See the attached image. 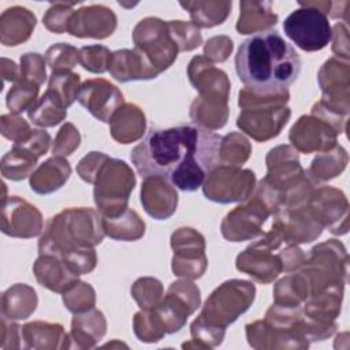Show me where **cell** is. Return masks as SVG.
Returning <instances> with one entry per match:
<instances>
[{"label":"cell","instance_id":"cell-21","mask_svg":"<svg viewBox=\"0 0 350 350\" xmlns=\"http://www.w3.org/2000/svg\"><path fill=\"white\" fill-rule=\"evenodd\" d=\"M141 204L145 212L156 220H167L178 206L176 187L164 176L144 178L141 185Z\"/></svg>","mask_w":350,"mask_h":350},{"label":"cell","instance_id":"cell-13","mask_svg":"<svg viewBox=\"0 0 350 350\" xmlns=\"http://www.w3.org/2000/svg\"><path fill=\"white\" fill-rule=\"evenodd\" d=\"M201 304V291L190 279L172 282L160 305L156 308L165 332H178L190 314H193Z\"/></svg>","mask_w":350,"mask_h":350},{"label":"cell","instance_id":"cell-20","mask_svg":"<svg viewBox=\"0 0 350 350\" xmlns=\"http://www.w3.org/2000/svg\"><path fill=\"white\" fill-rule=\"evenodd\" d=\"M118 18L115 12L104 4L83 5L74 11L67 33L78 38L103 40L115 31Z\"/></svg>","mask_w":350,"mask_h":350},{"label":"cell","instance_id":"cell-51","mask_svg":"<svg viewBox=\"0 0 350 350\" xmlns=\"http://www.w3.org/2000/svg\"><path fill=\"white\" fill-rule=\"evenodd\" d=\"M0 131L4 138L18 144L27 139L33 129L18 113H4L0 118Z\"/></svg>","mask_w":350,"mask_h":350},{"label":"cell","instance_id":"cell-56","mask_svg":"<svg viewBox=\"0 0 350 350\" xmlns=\"http://www.w3.org/2000/svg\"><path fill=\"white\" fill-rule=\"evenodd\" d=\"M332 52L339 57H343V60H349V30L347 25L343 22L336 23L332 27Z\"/></svg>","mask_w":350,"mask_h":350},{"label":"cell","instance_id":"cell-46","mask_svg":"<svg viewBox=\"0 0 350 350\" xmlns=\"http://www.w3.org/2000/svg\"><path fill=\"white\" fill-rule=\"evenodd\" d=\"M45 60L52 71H71L79 63V49L66 42H57L46 49Z\"/></svg>","mask_w":350,"mask_h":350},{"label":"cell","instance_id":"cell-8","mask_svg":"<svg viewBox=\"0 0 350 350\" xmlns=\"http://www.w3.org/2000/svg\"><path fill=\"white\" fill-rule=\"evenodd\" d=\"M286 243L283 237L273 228L258 241L249 245L237 256L235 267L260 283L273 282L283 269L280 249Z\"/></svg>","mask_w":350,"mask_h":350},{"label":"cell","instance_id":"cell-11","mask_svg":"<svg viewBox=\"0 0 350 350\" xmlns=\"http://www.w3.org/2000/svg\"><path fill=\"white\" fill-rule=\"evenodd\" d=\"M256 189V175L241 167L217 165L206 176L202 191L206 200L219 204L245 202Z\"/></svg>","mask_w":350,"mask_h":350},{"label":"cell","instance_id":"cell-40","mask_svg":"<svg viewBox=\"0 0 350 350\" xmlns=\"http://www.w3.org/2000/svg\"><path fill=\"white\" fill-rule=\"evenodd\" d=\"M252 153V144L249 139L237 131L221 137L219 146V163L223 165L242 167Z\"/></svg>","mask_w":350,"mask_h":350},{"label":"cell","instance_id":"cell-14","mask_svg":"<svg viewBox=\"0 0 350 350\" xmlns=\"http://www.w3.org/2000/svg\"><path fill=\"white\" fill-rule=\"evenodd\" d=\"M269 215L268 208L256 196H252L245 204L224 216L220 224L221 235L230 242L254 239L262 234V226Z\"/></svg>","mask_w":350,"mask_h":350},{"label":"cell","instance_id":"cell-36","mask_svg":"<svg viewBox=\"0 0 350 350\" xmlns=\"http://www.w3.org/2000/svg\"><path fill=\"white\" fill-rule=\"evenodd\" d=\"M310 295V284L306 275L299 271L282 278L273 287L275 304L284 306H302Z\"/></svg>","mask_w":350,"mask_h":350},{"label":"cell","instance_id":"cell-5","mask_svg":"<svg viewBox=\"0 0 350 350\" xmlns=\"http://www.w3.org/2000/svg\"><path fill=\"white\" fill-rule=\"evenodd\" d=\"M288 100V89L275 94H256L242 88L238 94L241 112L237 118V126L253 139L267 142L278 137L290 120Z\"/></svg>","mask_w":350,"mask_h":350},{"label":"cell","instance_id":"cell-9","mask_svg":"<svg viewBox=\"0 0 350 350\" xmlns=\"http://www.w3.org/2000/svg\"><path fill=\"white\" fill-rule=\"evenodd\" d=\"M134 48L138 49L153 68L161 74L176 60L179 49L170 36L168 25L160 18L141 19L133 30Z\"/></svg>","mask_w":350,"mask_h":350},{"label":"cell","instance_id":"cell-52","mask_svg":"<svg viewBox=\"0 0 350 350\" xmlns=\"http://www.w3.org/2000/svg\"><path fill=\"white\" fill-rule=\"evenodd\" d=\"M234 49V42L228 36L211 37L204 45V56L212 63H223Z\"/></svg>","mask_w":350,"mask_h":350},{"label":"cell","instance_id":"cell-3","mask_svg":"<svg viewBox=\"0 0 350 350\" xmlns=\"http://www.w3.org/2000/svg\"><path fill=\"white\" fill-rule=\"evenodd\" d=\"M105 237L103 216L92 208H67L52 216L38 241V254L63 260L77 275L92 272L97 265L94 247Z\"/></svg>","mask_w":350,"mask_h":350},{"label":"cell","instance_id":"cell-17","mask_svg":"<svg viewBox=\"0 0 350 350\" xmlns=\"http://www.w3.org/2000/svg\"><path fill=\"white\" fill-rule=\"evenodd\" d=\"M336 130L328 122L312 113L302 115L288 133L291 146L305 154L331 150L336 145Z\"/></svg>","mask_w":350,"mask_h":350},{"label":"cell","instance_id":"cell-12","mask_svg":"<svg viewBox=\"0 0 350 350\" xmlns=\"http://www.w3.org/2000/svg\"><path fill=\"white\" fill-rule=\"evenodd\" d=\"M174 250L171 268L175 276L198 279L205 273L208 258L205 254V238L191 227H180L171 235Z\"/></svg>","mask_w":350,"mask_h":350},{"label":"cell","instance_id":"cell-45","mask_svg":"<svg viewBox=\"0 0 350 350\" xmlns=\"http://www.w3.org/2000/svg\"><path fill=\"white\" fill-rule=\"evenodd\" d=\"M170 36L176 44L179 52H189L202 44V36L198 27L186 21H168Z\"/></svg>","mask_w":350,"mask_h":350},{"label":"cell","instance_id":"cell-10","mask_svg":"<svg viewBox=\"0 0 350 350\" xmlns=\"http://www.w3.org/2000/svg\"><path fill=\"white\" fill-rule=\"evenodd\" d=\"M284 34L302 51L317 52L325 48L332 37L328 16L317 8L301 5L283 22Z\"/></svg>","mask_w":350,"mask_h":350},{"label":"cell","instance_id":"cell-49","mask_svg":"<svg viewBox=\"0 0 350 350\" xmlns=\"http://www.w3.org/2000/svg\"><path fill=\"white\" fill-rule=\"evenodd\" d=\"M45 56L37 52H27L21 56V79L41 86L46 79Z\"/></svg>","mask_w":350,"mask_h":350},{"label":"cell","instance_id":"cell-33","mask_svg":"<svg viewBox=\"0 0 350 350\" xmlns=\"http://www.w3.org/2000/svg\"><path fill=\"white\" fill-rule=\"evenodd\" d=\"M182 8H185L191 18V23L198 29H211L219 26L226 22L228 15L231 14L232 1L220 0V1H186L179 3Z\"/></svg>","mask_w":350,"mask_h":350},{"label":"cell","instance_id":"cell-39","mask_svg":"<svg viewBox=\"0 0 350 350\" xmlns=\"http://www.w3.org/2000/svg\"><path fill=\"white\" fill-rule=\"evenodd\" d=\"M81 89V75L72 71H52L48 92L67 109L77 98Z\"/></svg>","mask_w":350,"mask_h":350},{"label":"cell","instance_id":"cell-1","mask_svg":"<svg viewBox=\"0 0 350 350\" xmlns=\"http://www.w3.org/2000/svg\"><path fill=\"white\" fill-rule=\"evenodd\" d=\"M221 137L196 124L152 127L130 159L142 178L164 176L182 191H196L219 163Z\"/></svg>","mask_w":350,"mask_h":350},{"label":"cell","instance_id":"cell-28","mask_svg":"<svg viewBox=\"0 0 350 350\" xmlns=\"http://www.w3.org/2000/svg\"><path fill=\"white\" fill-rule=\"evenodd\" d=\"M23 349H71L70 335L59 323L30 321L22 327Z\"/></svg>","mask_w":350,"mask_h":350},{"label":"cell","instance_id":"cell-50","mask_svg":"<svg viewBox=\"0 0 350 350\" xmlns=\"http://www.w3.org/2000/svg\"><path fill=\"white\" fill-rule=\"evenodd\" d=\"M79 144H81V134L78 129L72 123L67 122L57 131L51 152L53 156L66 157L72 154L79 148Z\"/></svg>","mask_w":350,"mask_h":350},{"label":"cell","instance_id":"cell-57","mask_svg":"<svg viewBox=\"0 0 350 350\" xmlns=\"http://www.w3.org/2000/svg\"><path fill=\"white\" fill-rule=\"evenodd\" d=\"M1 75L4 82H18L21 79V68L15 64V62L1 57Z\"/></svg>","mask_w":350,"mask_h":350},{"label":"cell","instance_id":"cell-4","mask_svg":"<svg viewBox=\"0 0 350 350\" xmlns=\"http://www.w3.org/2000/svg\"><path fill=\"white\" fill-rule=\"evenodd\" d=\"M256 287L249 280L230 279L216 287L205 301L201 313L190 324L193 340L182 347L212 349L221 345L226 329L253 304Z\"/></svg>","mask_w":350,"mask_h":350},{"label":"cell","instance_id":"cell-42","mask_svg":"<svg viewBox=\"0 0 350 350\" xmlns=\"http://www.w3.org/2000/svg\"><path fill=\"white\" fill-rule=\"evenodd\" d=\"M130 291L138 306L145 310L156 309L164 298V288L161 282L150 276L137 279Z\"/></svg>","mask_w":350,"mask_h":350},{"label":"cell","instance_id":"cell-6","mask_svg":"<svg viewBox=\"0 0 350 350\" xmlns=\"http://www.w3.org/2000/svg\"><path fill=\"white\" fill-rule=\"evenodd\" d=\"M135 182L134 171L124 160L108 156L93 182V198L97 211L105 217L123 213L129 208V197Z\"/></svg>","mask_w":350,"mask_h":350},{"label":"cell","instance_id":"cell-16","mask_svg":"<svg viewBox=\"0 0 350 350\" xmlns=\"http://www.w3.org/2000/svg\"><path fill=\"white\" fill-rule=\"evenodd\" d=\"M44 230L41 212L19 196L3 197L1 231L12 238H34Z\"/></svg>","mask_w":350,"mask_h":350},{"label":"cell","instance_id":"cell-23","mask_svg":"<svg viewBox=\"0 0 350 350\" xmlns=\"http://www.w3.org/2000/svg\"><path fill=\"white\" fill-rule=\"evenodd\" d=\"M187 77L190 83L200 94H223L230 96V79L227 74L215 67L205 56H194L187 66Z\"/></svg>","mask_w":350,"mask_h":350},{"label":"cell","instance_id":"cell-54","mask_svg":"<svg viewBox=\"0 0 350 350\" xmlns=\"http://www.w3.org/2000/svg\"><path fill=\"white\" fill-rule=\"evenodd\" d=\"M0 349L14 350L23 349V334L22 327L14 320L1 317V335H0Z\"/></svg>","mask_w":350,"mask_h":350},{"label":"cell","instance_id":"cell-18","mask_svg":"<svg viewBox=\"0 0 350 350\" xmlns=\"http://www.w3.org/2000/svg\"><path fill=\"white\" fill-rule=\"evenodd\" d=\"M273 216L271 228L276 230L286 242L294 245L317 239L324 228L306 202L299 206L284 208Z\"/></svg>","mask_w":350,"mask_h":350},{"label":"cell","instance_id":"cell-34","mask_svg":"<svg viewBox=\"0 0 350 350\" xmlns=\"http://www.w3.org/2000/svg\"><path fill=\"white\" fill-rule=\"evenodd\" d=\"M349 161V156L346 149L342 145H335L331 150L319 153L310 163L306 175L314 182H325L336 178L343 172Z\"/></svg>","mask_w":350,"mask_h":350},{"label":"cell","instance_id":"cell-22","mask_svg":"<svg viewBox=\"0 0 350 350\" xmlns=\"http://www.w3.org/2000/svg\"><path fill=\"white\" fill-rule=\"evenodd\" d=\"M108 71L119 82L154 79L160 74L138 49H118L111 53Z\"/></svg>","mask_w":350,"mask_h":350},{"label":"cell","instance_id":"cell-48","mask_svg":"<svg viewBox=\"0 0 350 350\" xmlns=\"http://www.w3.org/2000/svg\"><path fill=\"white\" fill-rule=\"evenodd\" d=\"M111 51L104 45H88L79 49V64L89 72L103 74L108 71Z\"/></svg>","mask_w":350,"mask_h":350},{"label":"cell","instance_id":"cell-27","mask_svg":"<svg viewBox=\"0 0 350 350\" xmlns=\"http://www.w3.org/2000/svg\"><path fill=\"white\" fill-rule=\"evenodd\" d=\"M107 320L101 310L92 308L86 312L74 313L71 320V349H92L105 335Z\"/></svg>","mask_w":350,"mask_h":350},{"label":"cell","instance_id":"cell-44","mask_svg":"<svg viewBox=\"0 0 350 350\" xmlns=\"http://www.w3.org/2000/svg\"><path fill=\"white\" fill-rule=\"evenodd\" d=\"M63 304L71 313L86 312L96 305V291L89 283L77 280L63 293Z\"/></svg>","mask_w":350,"mask_h":350},{"label":"cell","instance_id":"cell-55","mask_svg":"<svg viewBox=\"0 0 350 350\" xmlns=\"http://www.w3.org/2000/svg\"><path fill=\"white\" fill-rule=\"evenodd\" d=\"M16 145H21L26 148L27 150L33 152L37 157L45 154L51 146V135L48 131L41 129H33L30 137L25 139L23 142H18Z\"/></svg>","mask_w":350,"mask_h":350},{"label":"cell","instance_id":"cell-53","mask_svg":"<svg viewBox=\"0 0 350 350\" xmlns=\"http://www.w3.org/2000/svg\"><path fill=\"white\" fill-rule=\"evenodd\" d=\"M107 159H108V154L103 152H90L85 157H82L77 164V174L82 180L93 185L96 174L98 172L100 167Z\"/></svg>","mask_w":350,"mask_h":350},{"label":"cell","instance_id":"cell-30","mask_svg":"<svg viewBox=\"0 0 350 350\" xmlns=\"http://www.w3.org/2000/svg\"><path fill=\"white\" fill-rule=\"evenodd\" d=\"M71 165L62 156H52L41 163L29 176V186L37 194H51L59 190L70 178Z\"/></svg>","mask_w":350,"mask_h":350},{"label":"cell","instance_id":"cell-38","mask_svg":"<svg viewBox=\"0 0 350 350\" xmlns=\"http://www.w3.org/2000/svg\"><path fill=\"white\" fill-rule=\"evenodd\" d=\"M27 116L30 122L38 127H53L66 119L67 109L48 90H45L27 111Z\"/></svg>","mask_w":350,"mask_h":350},{"label":"cell","instance_id":"cell-7","mask_svg":"<svg viewBox=\"0 0 350 350\" xmlns=\"http://www.w3.org/2000/svg\"><path fill=\"white\" fill-rule=\"evenodd\" d=\"M349 257L342 242L328 239L313 246L305 257L301 271L306 275L310 284V294L347 280Z\"/></svg>","mask_w":350,"mask_h":350},{"label":"cell","instance_id":"cell-37","mask_svg":"<svg viewBox=\"0 0 350 350\" xmlns=\"http://www.w3.org/2000/svg\"><path fill=\"white\" fill-rule=\"evenodd\" d=\"M38 157L26 148L14 144V146L1 159V175L10 180H22L37 168Z\"/></svg>","mask_w":350,"mask_h":350},{"label":"cell","instance_id":"cell-15","mask_svg":"<svg viewBox=\"0 0 350 350\" xmlns=\"http://www.w3.org/2000/svg\"><path fill=\"white\" fill-rule=\"evenodd\" d=\"M306 204L323 227L328 228L329 232L335 235H343L347 232L349 202L342 190L317 185L312 189Z\"/></svg>","mask_w":350,"mask_h":350},{"label":"cell","instance_id":"cell-35","mask_svg":"<svg viewBox=\"0 0 350 350\" xmlns=\"http://www.w3.org/2000/svg\"><path fill=\"white\" fill-rule=\"evenodd\" d=\"M103 216V215H101ZM103 228L107 237L115 241H137L145 234V221L134 209H126L115 217L103 216Z\"/></svg>","mask_w":350,"mask_h":350},{"label":"cell","instance_id":"cell-25","mask_svg":"<svg viewBox=\"0 0 350 350\" xmlns=\"http://www.w3.org/2000/svg\"><path fill=\"white\" fill-rule=\"evenodd\" d=\"M37 25V16L22 5L5 8L0 15V42L16 46L27 41Z\"/></svg>","mask_w":350,"mask_h":350},{"label":"cell","instance_id":"cell-43","mask_svg":"<svg viewBox=\"0 0 350 350\" xmlns=\"http://www.w3.org/2000/svg\"><path fill=\"white\" fill-rule=\"evenodd\" d=\"M40 86L19 79L12 85V88L8 90L7 97H5V104L7 108L10 109L11 113H22L23 111H29L34 103L38 100Z\"/></svg>","mask_w":350,"mask_h":350},{"label":"cell","instance_id":"cell-19","mask_svg":"<svg viewBox=\"0 0 350 350\" xmlns=\"http://www.w3.org/2000/svg\"><path fill=\"white\" fill-rule=\"evenodd\" d=\"M77 100L88 112L104 123H109L113 113L124 104L123 93L104 78L85 81Z\"/></svg>","mask_w":350,"mask_h":350},{"label":"cell","instance_id":"cell-31","mask_svg":"<svg viewBox=\"0 0 350 350\" xmlns=\"http://www.w3.org/2000/svg\"><path fill=\"white\" fill-rule=\"evenodd\" d=\"M237 31L239 34H257L271 30L278 23V15L272 10L271 1H241Z\"/></svg>","mask_w":350,"mask_h":350},{"label":"cell","instance_id":"cell-29","mask_svg":"<svg viewBox=\"0 0 350 350\" xmlns=\"http://www.w3.org/2000/svg\"><path fill=\"white\" fill-rule=\"evenodd\" d=\"M146 129L144 111L133 103H124L109 122L111 137L119 144H131L142 138Z\"/></svg>","mask_w":350,"mask_h":350},{"label":"cell","instance_id":"cell-47","mask_svg":"<svg viewBox=\"0 0 350 350\" xmlns=\"http://www.w3.org/2000/svg\"><path fill=\"white\" fill-rule=\"evenodd\" d=\"M77 4H78L77 1H72V3H67V1L51 3V7L46 10V12L42 16L44 26L55 34L67 33L70 19H71V16L75 11L74 7Z\"/></svg>","mask_w":350,"mask_h":350},{"label":"cell","instance_id":"cell-58","mask_svg":"<svg viewBox=\"0 0 350 350\" xmlns=\"http://www.w3.org/2000/svg\"><path fill=\"white\" fill-rule=\"evenodd\" d=\"M350 7V1H331V8L328 15L331 18H340L345 21V23H347V11Z\"/></svg>","mask_w":350,"mask_h":350},{"label":"cell","instance_id":"cell-41","mask_svg":"<svg viewBox=\"0 0 350 350\" xmlns=\"http://www.w3.org/2000/svg\"><path fill=\"white\" fill-rule=\"evenodd\" d=\"M133 328L135 336L145 343H154L164 338L165 328L156 309H141L134 314Z\"/></svg>","mask_w":350,"mask_h":350},{"label":"cell","instance_id":"cell-32","mask_svg":"<svg viewBox=\"0 0 350 350\" xmlns=\"http://www.w3.org/2000/svg\"><path fill=\"white\" fill-rule=\"evenodd\" d=\"M38 305L36 290L26 283H15L1 294V317L8 320H25L30 317Z\"/></svg>","mask_w":350,"mask_h":350},{"label":"cell","instance_id":"cell-26","mask_svg":"<svg viewBox=\"0 0 350 350\" xmlns=\"http://www.w3.org/2000/svg\"><path fill=\"white\" fill-rule=\"evenodd\" d=\"M228 97L223 94H198L190 105V119L205 130H219L228 120Z\"/></svg>","mask_w":350,"mask_h":350},{"label":"cell","instance_id":"cell-24","mask_svg":"<svg viewBox=\"0 0 350 350\" xmlns=\"http://www.w3.org/2000/svg\"><path fill=\"white\" fill-rule=\"evenodd\" d=\"M33 273L42 287L60 294L79 280V275L63 260L52 254H38L33 264Z\"/></svg>","mask_w":350,"mask_h":350},{"label":"cell","instance_id":"cell-2","mask_svg":"<svg viewBox=\"0 0 350 350\" xmlns=\"http://www.w3.org/2000/svg\"><path fill=\"white\" fill-rule=\"evenodd\" d=\"M235 71L250 92L275 94L287 90L298 78L301 59L278 30H268L250 36L239 45Z\"/></svg>","mask_w":350,"mask_h":350}]
</instances>
